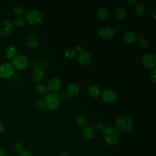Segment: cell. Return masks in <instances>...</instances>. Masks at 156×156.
Segmentation results:
<instances>
[{
    "label": "cell",
    "instance_id": "5bb4252c",
    "mask_svg": "<svg viewBox=\"0 0 156 156\" xmlns=\"http://www.w3.org/2000/svg\"><path fill=\"white\" fill-rule=\"evenodd\" d=\"M92 59L91 55L87 52H82L78 55L77 60L81 65L85 66L90 63Z\"/></svg>",
    "mask_w": 156,
    "mask_h": 156
},
{
    "label": "cell",
    "instance_id": "8fae6325",
    "mask_svg": "<svg viewBox=\"0 0 156 156\" xmlns=\"http://www.w3.org/2000/svg\"><path fill=\"white\" fill-rule=\"evenodd\" d=\"M45 76V71L41 66H36L34 68L32 73V79L36 82H39L42 81Z\"/></svg>",
    "mask_w": 156,
    "mask_h": 156
},
{
    "label": "cell",
    "instance_id": "30bf717a",
    "mask_svg": "<svg viewBox=\"0 0 156 156\" xmlns=\"http://www.w3.org/2000/svg\"><path fill=\"white\" fill-rule=\"evenodd\" d=\"M13 30V24L9 20H5L0 22V34L6 36L10 34Z\"/></svg>",
    "mask_w": 156,
    "mask_h": 156
},
{
    "label": "cell",
    "instance_id": "4fadbf2b",
    "mask_svg": "<svg viewBox=\"0 0 156 156\" xmlns=\"http://www.w3.org/2000/svg\"><path fill=\"white\" fill-rule=\"evenodd\" d=\"M138 40V35L134 31H128L126 32L122 37L123 41L127 44H132Z\"/></svg>",
    "mask_w": 156,
    "mask_h": 156
},
{
    "label": "cell",
    "instance_id": "7c38bea8",
    "mask_svg": "<svg viewBox=\"0 0 156 156\" xmlns=\"http://www.w3.org/2000/svg\"><path fill=\"white\" fill-rule=\"evenodd\" d=\"M62 87L61 81L57 78L51 79L47 83V89L51 92L58 91Z\"/></svg>",
    "mask_w": 156,
    "mask_h": 156
},
{
    "label": "cell",
    "instance_id": "d6986e66",
    "mask_svg": "<svg viewBox=\"0 0 156 156\" xmlns=\"http://www.w3.org/2000/svg\"><path fill=\"white\" fill-rule=\"evenodd\" d=\"M80 92V87L76 83L69 84L67 87V93L71 96H77Z\"/></svg>",
    "mask_w": 156,
    "mask_h": 156
},
{
    "label": "cell",
    "instance_id": "836d02e7",
    "mask_svg": "<svg viewBox=\"0 0 156 156\" xmlns=\"http://www.w3.org/2000/svg\"><path fill=\"white\" fill-rule=\"evenodd\" d=\"M5 130V126H4V124L1 122L0 121V133H2Z\"/></svg>",
    "mask_w": 156,
    "mask_h": 156
},
{
    "label": "cell",
    "instance_id": "9c48e42d",
    "mask_svg": "<svg viewBox=\"0 0 156 156\" xmlns=\"http://www.w3.org/2000/svg\"><path fill=\"white\" fill-rule=\"evenodd\" d=\"M98 34L102 39L105 40H110L114 37L115 30L110 27L104 26L99 29Z\"/></svg>",
    "mask_w": 156,
    "mask_h": 156
},
{
    "label": "cell",
    "instance_id": "8992f818",
    "mask_svg": "<svg viewBox=\"0 0 156 156\" xmlns=\"http://www.w3.org/2000/svg\"><path fill=\"white\" fill-rule=\"evenodd\" d=\"M12 65L18 70H24L29 65V60L24 55H18L12 59Z\"/></svg>",
    "mask_w": 156,
    "mask_h": 156
},
{
    "label": "cell",
    "instance_id": "cb8c5ba5",
    "mask_svg": "<svg viewBox=\"0 0 156 156\" xmlns=\"http://www.w3.org/2000/svg\"><path fill=\"white\" fill-rule=\"evenodd\" d=\"M12 11L16 15L20 16V15H22L24 14L25 10L23 7L18 4V5H15L13 6V7L12 9Z\"/></svg>",
    "mask_w": 156,
    "mask_h": 156
},
{
    "label": "cell",
    "instance_id": "3957f363",
    "mask_svg": "<svg viewBox=\"0 0 156 156\" xmlns=\"http://www.w3.org/2000/svg\"><path fill=\"white\" fill-rule=\"evenodd\" d=\"M43 102L46 107L50 110H57L60 104V100L58 96L52 93L47 94L44 97Z\"/></svg>",
    "mask_w": 156,
    "mask_h": 156
},
{
    "label": "cell",
    "instance_id": "603a6c76",
    "mask_svg": "<svg viewBox=\"0 0 156 156\" xmlns=\"http://www.w3.org/2000/svg\"><path fill=\"white\" fill-rule=\"evenodd\" d=\"M64 55L65 57L68 59H73L76 57L77 52L74 49L72 48H68L65 51Z\"/></svg>",
    "mask_w": 156,
    "mask_h": 156
},
{
    "label": "cell",
    "instance_id": "e0dca14e",
    "mask_svg": "<svg viewBox=\"0 0 156 156\" xmlns=\"http://www.w3.org/2000/svg\"><path fill=\"white\" fill-rule=\"evenodd\" d=\"M109 15L108 10L104 7H101L98 9L96 12V16L99 20L103 21L107 18Z\"/></svg>",
    "mask_w": 156,
    "mask_h": 156
},
{
    "label": "cell",
    "instance_id": "9a60e30c",
    "mask_svg": "<svg viewBox=\"0 0 156 156\" xmlns=\"http://www.w3.org/2000/svg\"><path fill=\"white\" fill-rule=\"evenodd\" d=\"M25 43L29 48L34 49L38 46V40L35 35L29 34L25 38Z\"/></svg>",
    "mask_w": 156,
    "mask_h": 156
},
{
    "label": "cell",
    "instance_id": "8d00e7d4",
    "mask_svg": "<svg viewBox=\"0 0 156 156\" xmlns=\"http://www.w3.org/2000/svg\"><path fill=\"white\" fill-rule=\"evenodd\" d=\"M58 156H69V155L68 153H67L66 152H61L59 154Z\"/></svg>",
    "mask_w": 156,
    "mask_h": 156
},
{
    "label": "cell",
    "instance_id": "484cf974",
    "mask_svg": "<svg viewBox=\"0 0 156 156\" xmlns=\"http://www.w3.org/2000/svg\"><path fill=\"white\" fill-rule=\"evenodd\" d=\"M24 20L21 17L15 18L13 23V26L16 27H21L24 25Z\"/></svg>",
    "mask_w": 156,
    "mask_h": 156
},
{
    "label": "cell",
    "instance_id": "5b68a950",
    "mask_svg": "<svg viewBox=\"0 0 156 156\" xmlns=\"http://www.w3.org/2000/svg\"><path fill=\"white\" fill-rule=\"evenodd\" d=\"M15 68L12 63L5 62L0 65V77L4 79L11 78L15 74Z\"/></svg>",
    "mask_w": 156,
    "mask_h": 156
},
{
    "label": "cell",
    "instance_id": "1f68e13d",
    "mask_svg": "<svg viewBox=\"0 0 156 156\" xmlns=\"http://www.w3.org/2000/svg\"><path fill=\"white\" fill-rule=\"evenodd\" d=\"M155 73H156V69H154L149 74V78L150 80L153 82V83H155L156 82V76H155Z\"/></svg>",
    "mask_w": 156,
    "mask_h": 156
},
{
    "label": "cell",
    "instance_id": "7a4b0ae2",
    "mask_svg": "<svg viewBox=\"0 0 156 156\" xmlns=\"http://www.w3.org/2000/svg\"><path fill=\"white\" fill-rule=\"evenodd\" d=\"M116 129L119 132L122 133H127L130 132L133 127V121L132 119L128 116H121L115 122Z\"/></svg>",
    "mask_w": 156,
    "mask_h": 156
},
{
    "label": "cell",
    "instance_id": "ba28073f",
    "mask_svg": "<svg viewBox=\"0 0 156 156\" xmlns=\"http://www.w3.org/2000/svg\"><path fill=\"white\" fill-rule=\"evenodd\" d=\"M102 99L107 103L112 104L118 99L117 93L112 89H106L102 93Z\"/></svg>",
    "mask_w": 156,
    "mask_h": 156
},
{
    "label": "cell",
    "instance_id": "74e56055",
    "mask_svg": "<svg viewBox=\"0 0 156 156\" xmlns=\"http://www.w3.org/2000/svg\"><path fill=\"white\" fill-rule=\"evenodd\" d=\"M127 2L130 3V4H135V3H136L138 2V0H134V1H127Z\"/></svg>",
    "mask_w": 156,
    "mask_h": 156
},
{
    "label": "cell",
    "instance_id": "2e32d148",
    "mask_svg": "<svg viewBox=\"0 0 156 156\" xmlns=\"http://www.w3.org/2000/svg\"><path fill=\"white\" fill-rule=\"evenodd\" d=\"M87 92L88 94L94 98H98L101 94L100 88L96 85H91L88 87Z\"/></svg>",
    "mask_w": 156,
    "mask_h": 156
},
{
    "label": "cell",
    "instance_id": "4dcf8cb0",
    "mask_svg": "<svg viewBox=\"0 0 156 156\" xmlns=\"http://www.w3.org/2000/svg\"><path fill=\"white\" fill-rule=\"evenodd\" d=\"M20 156H32L31 152L26 149H23L20 152Z\"/></svg>",
    "mask_w": 156,
    "mask_h": 156
},
{
    "label": "cell",
    "instance_id": "52a82bcc",
    "mask_svg": "<svg viewBox=\"0 0 156 156\" xmlns=\"http://www.w3.org/2000/svg\"><path fill=\"white\" fill-rule=\"evenodd\" d=\"M142 63L147 69H153L156 66V57L151 53H146L142 57Z\"/></svg>",
    "mask_w": 156,
    "mask_h": 156
},
{
    "label": "cell",
    "instance_id": "7402d4cb",
    "mask_svg": "<svg viewBox=\"0 0 156 156\" xmlns=\"http://www.w3.org/2000/svg\"><path fill=\"white\" fill-rule=\"evenodd\" d=\"M133 12L136 16H142L145 12V7L141 3L137 4L133 8Z\"/></svg>",
    "mask_w": 156,
    "mask_h": 156
},
{
    "label": "cell",
    "instance_id": "e575fe53",
    "mask_svg": "<svg viewBox=\"0 0 156 156\" xmlns=\"http://www.w3.org/2000/svg\"><path fill=\"white\" fill-rule=\"evenodd\" d=\"M155 12H156V7H154L151 12V15L154 20H155Z\"/></svg>",
    "mask_w": 156,
    "mask_h": 156
},
{
    "label": "cell",
    "instance_id": "6da1fadb",
    "mask_svg": "<svg viewBox=\"0 0 156 156\" xmlns=\"http://www.w3.org/2000/svg\"><path fill=\"white\" fill-rule=\"evenodd\" d=\"M102 137L107 145L113 146L118 141L120 133L114 127H105L102 130Z\"/></svg>",
    "mask_w": 156,
    "mask_h": 156
},
{
    "label": "cell",
    "instance_id": "ac0fdd59",
    "mask_svg": "<svg viewBox=\"0 0 156 156\" xmlns=\"http://www.w3.org/2000/svg\"><path fill=\"white\" fill-rule=\"evenodd\" d=\"M82 134L85 139L91 140L94 136L95 132L93 127H91V126H86L83 129Z\"/></svg>",
    "mask_w": 156,
    "mask_h": 156
},
{
    "label": "cell",
    "instance_id": "d4e9b609",
    "mask_svg": "<svg viewBox=\"0 0 156 156\" xmlns=\"http://www.w3.org/2000/svg\"><path fill=\"white\" fill-rule=\"evenodd\" d=\"M35 89L37 93L41 94L46 93V87L45 85L41 83H37L35 87Z\"/></svg>",
    "mask_w": 156,
    "mask_h": 156
},
{
    "label": "cell",
    "instance_id": "f546056e",
    "mask_svg": "<svg viewBox=\"0 0 156 156\" xmlns=\"http://www.w3.org/2000/svg\"><path fill=\"white\" fill-rule=\"evenodd\" d=\"M96 127L99 130H103V129L105 127V124L103 121H98L96 124H95Z\"/></svg>",
    "mask_w": 156,
    "mask_h": 156
},
{
    "label": "cell",
    "instance_id": "d590c367",
    "mask_svg": "<svg viewBox=\"0 0 156 156\" xmlns=\"http://www.w3.org/2000/svg\"><path fill=\"white\" fill-rule=\"evenodd\" d=\"M0 156H5V151L1 147H0Z\"/></svg>",
    "mask_w": 156,
    "mask_h": 156
},
{
    "label": "cell",
    "instance_id": "4316f807",
    "mask_svg": "<svg viewBox=\"0 0 156 156\" xmlns=\"http://www.w3.org/2000/svg\"><path fill=\"white\" fill-rule=\"evenodd\" d=\"M87 119L84 116H80L77 119V124L80 127H85L87 126Z\"/></svg>",
    "mask_w": 156,
    "mask_h": 156
},
{
    "label": "cell",
    "instance_id": "d6a6232c",
    "mask_svg": "<svg viewBox=\"0 0 156 156\" xmlns=\"http://www.w3.org/2000/svg\"><path fill=\"white\" fill-rule=\"evenodd\" d=\"M37 106L38 108H39L40 110H44L45 107H44V104L43 100L41 99H38L37 102Z\"/></svg>",
    "mask_w": 156,
    "mask_h": 156
},
{
    "label": "cell",
    "instance_id": "44dd1931",
    "mask_svg": "<svg viewBox=\"0 0 156 156\" xmlns=\"http://www.w3.org/2000/svg\"><path fill=\"white\" fill-rule=\"evenodd\" d=\"M17 54V50L16 48L13 46H8L5 51V55L6 58L9 60L13 59L16 57Z\"/></svg>",
    "mask_w": 156,
    "mask_h": 156
},
{
    "label": "cell",
    "instance_id": "f1b7e54d",
    "mask_svg": "<svg viewBox=\"0 0 156 156\" xmlns=\"http://www.w3.org/2000/svg\"><path fill=\"white\" fill-rule=\"evenodd\" d=\"M14 149L16 151L20 152L24 149L23 144L21 142H16L14 144Z\"/></svg>",
    "mask_w": 156,
    "mask_h": 156
},
{
    "label": "cell",
    "instance_id": "277c9868",
    "mask_svg": "<svg viewBox=\"0 0 156 156\" xmlns=\"http://www.w3.org/2000/svg\"><path fill=\"white\" fill-rule=\"evenodd\" d=\"M43 18L42 13L37 10H27L25 15V20L27 23L32 26L38 24Z\"/></svg>",
    "mask_w": 156,
    "mask_h": 156
},
{
    "label": "cell",
    "instance_id": "ffe728a7",
    "mask_svg": "<svg viewBox=\"0 0 156 156\" xmlns=\"http://www.w3.org/2000/svg\"><path fill=\"white\" fill-rule=\"evenodd\" d=\"M115 16L119 21H123L127 16V12L122 7H118L115 10Z\"/></svg>",
    "mask_w": 156,
    "mask_h": 156
},
{
    "label": "cell",
    "instance_id": "83f0119b",
    "mask_svg": "<svg viewBox=\"0 0 156 156\" xmlns=\"http://www.w3.org/2000/svg\"><path fill=\"white\" fill-rule=\"evenodd\" d=\"M138 44L141 48H144L147 45V40L146 38L143 37H141L138 39Z\"/></svg>",
    "mask_w": 156,
    "mask_h": 156
}]
</instances>
